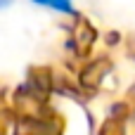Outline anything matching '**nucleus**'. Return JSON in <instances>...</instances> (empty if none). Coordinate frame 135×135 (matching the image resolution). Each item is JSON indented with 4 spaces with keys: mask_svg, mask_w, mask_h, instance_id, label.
I'll list each match as a JSON object with an SVG mask.
<instances>
[{
    "mask_svg": "<svg viewBox=\"0 0 135 135\" xmlns=\"http://www.w3.org/2000/svg\"><path fill=\"white\" fill-rule=\"evenodd\" d=\"M36 2L47 5V7H55V9H59V12H74V7H71L69 0H36Z\"/></svg>",
    "mask_w": 135,
    "mask_h": 135,
    "instance_id": "obj_1",
    "label": "nucleus"
}]
</instances>
